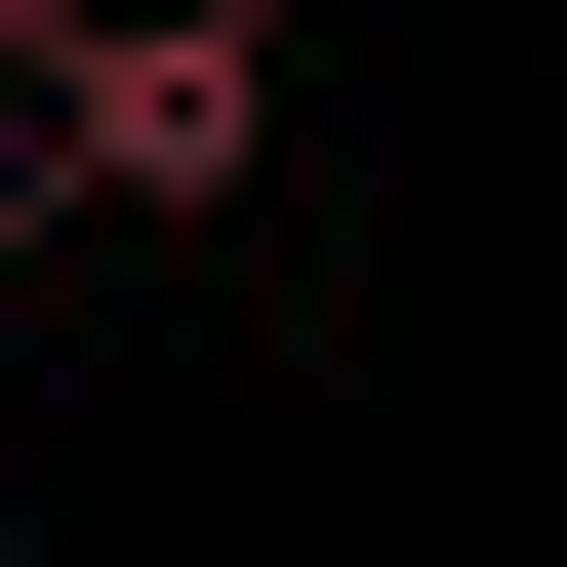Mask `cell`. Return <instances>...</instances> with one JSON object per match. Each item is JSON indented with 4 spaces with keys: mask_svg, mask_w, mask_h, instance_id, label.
<instances>
[{
    "mask_svg": "<svg viewBox=\"0 0 567 567\" xmlns=\"http://www.w3.org/2000/svg\"><path fill=\"white\" fill-rule=\"evenodd\" d=\"M284 163V0H82L41 41V203H244Z\"/></svg>",
    "mask_w": 567,
    "mask_h": 567,
    "instance_id": "6da1fadb",
    "label": "cell"
},
{
    "mask_svg": "<svg viewBox=\"0 0 567 567\" xmlns=\"http://www.w3.org/2000/svg\"><path fill=\"white\" fill-rule=\"evenodd\" d=\"M0 82H41V41H0Z\"/></svg>",
    "mask_w": 567,
    "mask_h": 567,
    "instance_id": "7a4b0ae2",
    "label": "cell"
}]
</instances>
